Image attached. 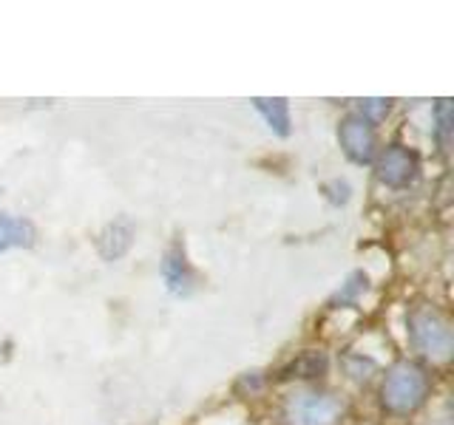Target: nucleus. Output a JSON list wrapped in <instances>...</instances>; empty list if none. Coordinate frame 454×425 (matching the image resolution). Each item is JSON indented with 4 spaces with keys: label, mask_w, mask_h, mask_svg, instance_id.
<instances>
[{
    "label": "nucleus",
    "mask_w": 454,
    "mask_h": 425,
    "mask_svg": "<svg viewBox=\"0 0 454 425\" xmlns=\"http://www.w3.org/2000/svg\"><path fill=\"white\" fill-rule=\"evenodd\" d=\"M426 391H429V380L420 368L411 363H397L383 382V406L392 414H409L426 400Z\"/></svg>",
    "instance_id": "f03ea898"
},
{
    "label": "nucleus",
    "mask_w": 454,
    "mask_h": 425,
    "mask_svg": "<svg viewBox=\"0 0 454 425\" xmlns=\"http://www.w3.org/2000/svg\"><path fill=\"white\" fill-rule=\"evenodd\" d=\"M32 244H35V227L23 219L0 212V252L12 247H32Z\"/></svg>",
    "instance_id": "423d86ee"
},
{
    "label": "nucleus",
    "mask_w": 454,
    "mask_h": 425,
    "mask_svg": "<svg viewBox=\"0 0 454 425\" xmlns=\"http://www.w3.org/2000/svg\"><path fill=\"white\" fill-rule=\"evenodd\" d=\"M361 111H364V120L372 125V122H380L383 117H387L389 103H387V99H364Z\"/></svg>",
    "instance_id": "9d476101"
},
{
    "label": "nucleus",
    "mask_w": 454,
    "mask_h": 425,
    "mask_svg": "<svg viewBox=\"0 0 454 425\" xmlns=\"http://www.w3.org/2000/svg\"><path fill=\"white\" fill-rule=\"evenodd\" d=\"M409 337H411V346L432 363H446L454 352L451 326L434 306L423 304L409 312Z\"/></svg>",
    "instance_id": "f257e3e1"
},
{
    "label": "nucleus",
    "mask_w": 454,
    "mask_h": 425,
    "mask_svg": "<svg viewBox=\"0 0 454 425\" xmlns=\"http://www.w3.org/2000/svg\"><path fill=\"white\" fill-rule=\"evenodd\" d=\"M162 275H165V283L170 292H188L191 290V269H188V261H184V252L182 247H174L168 255H165V264H162Z\"/></svg>",
    "instance_id": "0eeeda50"
},
{
    "label": "nucleus",
    "mask_w": 454,
    "mask_h": 425,
    "mask_svg": "<svg viewBox=\"0 0 454 425\" xmlns=\"http://www.w3.org/2000/svg\"><path fill=\"white\" fill-rule=\"evenodd\" d=\"M415 174H418L415 153H409L401 145H392L378 162V176L383 184H389V188H403V184L415 179Z\"/></svg>",
    "instance_id": "39448f33"
},
{
    "label": "nucleus",
    "mask_w": 454,
    "mask_h": 425,
    "mask_svg": "<svg viewBox=\"0 0 454 425\" xmlns=\"http://www.w3.org/2000/svg\"><path fill=\"white\" fill-rule=\"evenodd\" d=\"M449 131H451V105H449V99H440V105H437V139L449 142Z\"/></svg>",
    "instance_id": "9b49d317"
},
{
    "label": "nucleus",
    "mask_w": 454,
    "mask_h": 425,
    "mask_svg": "<svg viewBox=\"0 0 454 425\" xmlns=\"http://www.w3.org/2000/svg\"><path fill=\"white\" fill-rule=\"evenodd\" d=\"M340 145H344L347 156L352 162H369L375 156V134L372 125H369L364 117H347L338 128Z\"/></svg>",
    "instance_id": "20e7f679"
},
{
    "label": "nucleus",
    "mask_w": 454,
    "mask_h": 425,
    "mask_svg": "<svg viewBox=\"0 0 454 425\" xmlns=\"http://www.w3.org/2000/svg\"><path fill=\"white\" fill-rule=\"evenodd\" d=\"M131 238H134V227L128 221H114L108 230L99 238V252L106 255L108 261L120 259V255L131 247Z\"/></svg>",
    "instance_id": "6e6552de"
},
{
    "label": "nucleus",
    "mask_w": 454,
    "mask_h": 425,
    "mask_svg": "<svg viewBox=\"0 0 454 425\" xmlns=\"http://www.w3.org/2000/svg\"><path fill=\"white\" fill-rule=\"evenodd\" d=\"M340 414H344V406L335 397L318 391H298L284 406L287 425H335Z\"/></svg>",
    "instance_id": "7ed1b4c3"
},
{
    "label": "nucleus",
    "mask_w": 454,
    "mask_h": 425,
    "mask_svg": "<svg viewBox=\"0 0 454 425\" xmlns=\"http://www.w3.org/2000/svg\"><path fill=\"white\" fill-rule=\"evenodd\" d=\"M255 111L262 113L267 120V125L273 128L278 136H287L290 134V108H287V99H253Z\"/></svg>",
    "instance_id": "1a4fd4ad"
}]
</instances>
